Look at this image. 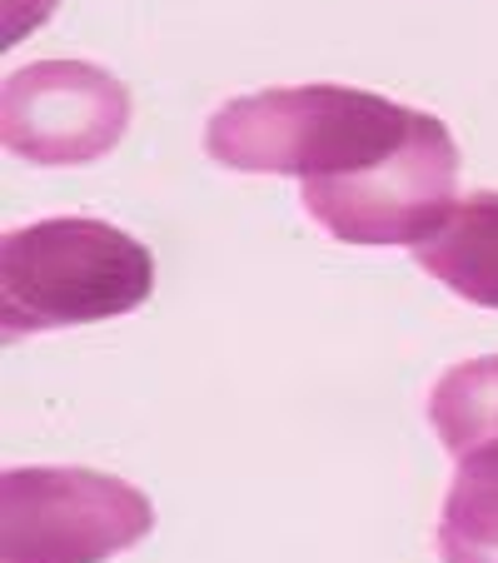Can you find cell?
<instances>
[{"mask_svg": "<svg viewBox=\"0 0 498 563\" xmlns=\"http://www.w3.org/2000/svg\"><path fill=\"white\" fill-rule=\"evenodd\" d=\"M424 115L354 86H279L214 110L204 155L240 175L329 180L389 159Z\"/></svg>", "mask_w": 498, "mask_h": 563, "instance_id": "6da1fadb", "label": "cell"}, {"mask_svg": "<svg viewBox=\"0 0 498 563\" xmlns=\"http://www.w3.org/2000/svg\"><path fill=\"white\" fill-rule=\"evenodd\" d=\"M155 289V255L135 234L90 214L5 230L0 240V334L75 330L140 309Z\"/></svg>", "mask_w": 498, "mask_h": 563, "instance_id": "7a4b0ae2", "label": "cell"}, {"mask_svg": "<svg viewBox=\"0 0 498 563\" xmlns=\"http://www.w3.org/2000/svg\"><path fill=\"white\" fill-rule=\"evenodd\" d=\"M150 529V499L115 474L75 464L0 474V563H106Z\"/></svg>", "mask_w": 498, "mask_h": 563, "instance_id": "3957f363", "label": "cell"}, {"mask_svg": "<svg viewBox=\"0 0 498 563\" xmlns=\"http://www.w3.org/2000/svg\"><path fill=\"white\" fill-rule=\"evenodd\" d=\"M458 145L439 115H424L389 159L354 175L305 180V210L324 224L340 245H424L454 214Z\"/></svg>", "mask_w": 498, "mask_h": 563, "instance_id": "277c9868", "label": "cell"}, {"mask_svg": "<svg viewBox=\"0 0 498 563\" xmlns=\"http://www.w3.org/2000/svg\"><path fill=\"white\" fill-rule=\"evenodd\" d=\"M130 125V90L90 60H35L5 75L0 140L25 165H90Z\"/></svg>", "mask_w": 498, "mask_h": 563, "instance_id": "5b68a950", "label": "cell"}, {"mask_svg": "<svg viewBox=\"0 0 498 563\" xmlns=\"http://www.w3.org/2000/svg\"><path fill=\"white\" fill-rule=\"evenodd\" d=\"M419 269L478 309H498V190H474L454 205L444 230L413 245Z\"/></svg>", "mask_w": 498, "mask_h": 563, "instance_id": "8992f818", "label": "cell"}, {"mask_svg": "<svg viewBox=\"0 0 498 563\" xmlns=\"http://www.w3.org/2000/svg\"><path fill=\"white\" fill-rule=\"evenodd\" d=\"M434 543L444 563H498V439L454 459Z\"/></svg>", "mask_w": 498, "mask_h": 563, "instance_id": "52a82bcc", "label": "cell"}, {"mask_svg": "<svg viewBox=\"0 0 498 563\" xmlns=\"http://www.w3.org/2000/svg\"><path fill=\"white\" fill-rule=\"evenodd\" d=\"M429 419H434V434L444 439V449L454 459L478 444H494L498 439V354L454 364L449 374H439V384L429 389Z\"/></svg>", "mask_w": 498, "mask_h": 563, "instance_id": "ba28073f", "label": "cell"}]
</instances>
